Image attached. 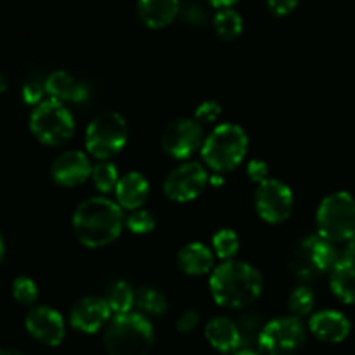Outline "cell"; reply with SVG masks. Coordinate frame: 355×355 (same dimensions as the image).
I'll list each match as a JSON object with an SVG mask.
<instances>
[{
  "instance_id": "1",
  "label": "cell",
  "mask_w": 355,
  "mask_h": 355,
  "mask_svg": "<svg viewBox=\"0 0 355 355\" xmlns=\"http://www.w3.org/2000/svg\"><path fill=\"white\" fill-rule=\"evenodd\" d=\"M123 224V208L104 194L82 201L71 218L73 234L80 245L89 250L104 248L116 241Z\"/></svg>"
},
{
  "instance_id": "2",
  "label": "cell",
  "mask_w": 355,
  "mask_h": 355,
  "mask_svg": "<svg viewBox=\"0 0 355 355\" xmlns=\"http://www.w3.org/2000/svg\"><path fill=\"white\" fill-rule=\"evenodd\" d=\"M211 298L217 305L231 311L245 309L259 300L263 290L262 274L243 260H222L210 272Z\"/></svg>"
},
{
  "instance_id": "3",
  "label": "cell",
  "mask_w": 355,
  "mask_h": 355,
  "mask_svg": "<svg viewBox=\"0 0 355 355\" xmlns=\"http://www.w3.org/2000/svg\"><path fill=\"white\" fill-rule=\"evenodd\" d=\"M103 343L107 355H149L155 347V328L144 314L113 315L106 324Z\"/></svg>"
},
{
  "instance_id": "4",
  "label": "cell",
  "mask_w": 355,
  "mask_h": 355,
  "mask_svg": "<svg viewBox=\"0 0 355 355\" xmlns=\"http://www.w3.org/2000/svg\"><path fill=\"white\" fill-rule=\"evenodd\" d=\"M248 144V134L241 125L220 123L205 137L201 158L215 173H229L246 158Z\"/></svg>"
},
{
  "instance_id": "5",
  "label": "cell",
  "mask_w": 355,
  "mask_h": 355,
  "mask_svg": "<svg viewBox=\"0 0 355 355\" xmlns=\"http://www.w3.org/2000/svg\"><path fill=\"white\" fill-rule=\"evenodd\" d=\"M30 130L40 144L59 148L75 135L76 123L64 103L55 99L42 101L30 114Z\"/></svg>"
},
{
  "instance_id": "6",
  "label": "cell",
  "mask_w": 355,
  "mask_h": 355,
  "mask_svg": "<svg viewBox=\"0 0 355 355\" xmlns=\"http://www.w3.org/2000/svg\"><path fill=\"white\" fill-rule=\"evenodd\" d=\"M318 232L331 243L349 241L355 234V198L336 191L321 201L315 214Z\"/></svg>"
},
{
  "instance_id": "7",
  "label": "cell",
  "mask_w": 355,
  "mask_h": 355,
  "mask_svg": "<svg viewBox=\"0 0 355 355\" xmlns=\"http://www.w3.org/2000/svg\"><path fill=\"white\" fill-rule=\"evenodd\" d=\"M128 142L127 120L116 111L97 114L85 130V149L90 156L103 162L123 151Z\"/></svg>"
},
{
  "instance_id": "8",
  "label": "cell",
  "mask_w": 355,
  "mask_h": 355,
  "mask_svg": "<svg viewBox=\"0 0 355 355\" xmlns=\"http://www.w3.org/2000/svg\"><path fill=\"white\" fill-rule=\"evenodd\" d=\"M338 260L335 243L322 238L321 234L307 236L298 243L290 267L295 276L302 281H314L322 274H328Z\"/></svg>"
},
{
  "instance_id": "9",
  "label": "cell",
  "mask_w": 355,
  "mask_h": 355,
  "mask_svg": "<svg viewBox=\"0 0 355 355\" xmlns=\"http://www.w3.org/2000/svg\"><path fill=\"white\" fill-rule=\"evenodd\" d=\"M307 342V328L297 315L267 322L259 335V345L267 355H291Z\"/></svg>"
},
{
  "instance_id": "10",
  "label": "cell",
  "mask_w": 355,
  "mask_h": 355,
  "mask_svg": "<svg viewBox=\"0 0 355 355\" xmlns=\"http://www.w3.org/2000/svg\"><path fill=\"white\" fill-rule=\"evenodd\" d=\"M295 196L288 184L279 179H266L257 184L255 210L263 222L270 225L284 224L293 214Z\"/></svg>"
},
{
  "instance_id": "11",
  "label": "cell",
  "mask_w": 355,
  "mask_h": 355,
  "mask_svg": "<svg viewBox=\"0 0 355 355\" xmlns=\"http://www.w3.org/2000/svg\"><path fill=\"white\" fill-rule=\"evenodd\" d=\"M210 182L207 168L198 162L179 165L168 173L163 184V194L173 203H189L203 194L205 187Z\"/></svg>"
},
{
  "instance_id": "12",
  "label": "cell",
  "mask_w": 355,
  "mask_h": 355,
  "mask_svg": "<svg viewBox=\"0 0 355 355\" xmlns=\"http://www.w3.org/2000/svg\"><path fill=\"white\" fill-rule=\"evenodd\" d=\"M203 141V125L196 118H177L163 132L162 149L173 159H189Z\"/></svg>"
},
{
  "instance_id": "13",
  "label": "cell",
  "mask_w": 355,
  "mask_h": 355,
  "mask_svg": "<svg viewBox=\"0 0 355 355\" xmlns=\"http://www.w3.org/2000/svg\"><path fill=\"white\" fill-rule=\"evenodd\" d=\"M24 328L42 345L59 347L64 342L66 322L61 312L49 305H33L24 318Z\"/></svg>"
},
{
  "instance_id": "14",
  "label": "cell",
  "mask_w": 355,
  "mask_h": 355,
  "mask_svg": "<svg viewBox=\"0 0 355 355\" xmlns=\"http://www.w3.org/2000/svg\"><path fill=\"white\" fill-rule=\"evenodd\" d=\"M111 312L106 298L83 297L75 302L69 311V324L73 329L85 335H94L110 322Z\"/></svg>"
},
{
  "instance_id": "15",
  "label": "cell",
  "mask_w": 355,
  "mask_h": 355,
  "mask_svg": "<svg viewBox=\"0 0 355 355\" xmlns=\"http://www.w3.org/2000/svg\"><path fill=\"white\" fill-rule=\"evenodd\" d=\"M92 163L89 156L78 149L64 151L54 159L51 166V177L61 187H78L92 177Z\"/></svg>"
},
{
  "instance_id": "16",
  "label": "cell",
  "mask_w": 355,
  "mask_h": 355,
  "mask_svg": "<svg viewBox=\"0 0 355 355\" xmlns=\"http://www.w3.org/2000/svg\"><path fill=\"white\" fill-rule=\"evenodd\" d=\"M309 331L324 343H342L343 340L349 338L352 322L343 312L326 309L312 314L309 321Z\"/></svg>"
},
{
  "instance_id": "17",
  "label": "cell",
  "mask_w": 355,
  "mask_h": 355,
  "mask_svg": "<svg viewBox=\"0 0 355 355\" xmlns=\"http://www.w3.org/2000/svg\"><path fill=\"white\" fill-rule=\"evenodd\" d=\"M207 342L220 354H234L243 343V333L232 319L218 315L210 319L205 328Z\"/></svg>"
},
{
  "instance_id": "18",
  "label": "cell",
  "mask_w": 355,
  "mask_h": 355,
  "mask_svg": "<svg viewBox=\"0 0 355 355\" xmlns=\"http://www.w3.org/2000/svg\"><path fill=\"white\" fill-rule=\"evenodd\" d=\"M215 253L201 241L184 245L177 253V266L187 276H205L215 269Z\"/></svg>"
},
{
  "instance_id": "19",
  "label": "cell",
  "mask_w": 355,
  "mask_h": 355,
  "mask_svg": "<svg viewBox=\"0 0 355 355\" xmlns=\"http://www.w3.org/2000/svg\"><path fill=\"white\" fill-rule=\"evenodd\" d=\"M149 193H151L149 180L141 172L125 173L123 177H120V180L116 184V189H114L116 203L123 210L130 211L142 208V205H146V201H148Z\"/></svg>"
},
{
  "instance_id": "20",
  "label": "cell",
  "mask_w": 355,
  "mask_h": 355,
  "mask_svg": "<svg viewBox=\"0 0 355 355\" xmlns=\"http://www.w3.org/2000/svg\"><path fill=\"white\" fill-rule=\"evenodd\" d=\"M44 83L47 96L61 103H83L89 97V89L85 83L62 69L51 73Z\"/></svg>"
},
{
  "instance_id": "21",
  "label": "cell",
  "mask_w": 355,
  "mask_h": 355,
  "mask_svg": "<svg viewBox=\"0 0 355 355\" xmlns=\"http://www.w3.org/2000/svg\"><path fill=\"white\" fill-rule=\"evenodd\" d=\"M329 288L342 304L355 305V257H338L329 270Z\"/></svg>"
},
{
  "instance_id": "22",
  "label": "cell",
  "mask_w": 355,
  "mask_h": 355,
  "mask_svg": "<svg viewBox=\"0 0 355 355\" xmlns=\"http://www.w3.org/2000/svg\"><path fill=\"white\" fill-rule=\"evenodd\" d=\"M179 0H139L137 12L142 23L151 30H163L179 14Z\"/></svg>"
},
{
  "instance_id": "23",
  "label": "cell",
  "mask_w": 355,
  "mask_h": 355,
  "mask_svg": "<svg viewBox=\"0 0 355 355\" xmlns=\"http://www.w3.org/2000/svg\"><path fill=\"white\" fill-rule=\"evenodd\" d=\"M135 293H137V291L134 290V286L123 279L111 284L110 290H107L106 293V302L107 305H110L113 315L132 312V307L135 305Z\"/></svg>"
},
{
  "instance_id": "24",
  "label": "cell",
  "mask_w": 355,
  "mask_h": 355,
  "mask_svg": "<svg viewBox=\"0 0 355 355\" xmlns=\"http://www.w3.org/2000/svg\"><path fill=\"white\" fill-rule=\"evenodd\" d=\"M214 30L222 40L231 42L241 37L243 33V17L238 10L232 7H225V9H218L217 14L214 16Z\"/></svg>"
},
{
  "instance_id": "25",
  "label": "cell",
  "mask_w": 355,
  "mask_h": 355,
  "mask_svg": "<svg viewBox=\"0 0 355 355\" xmlns=\"http://www.w3.org/2000/svg\"><path fill=\"white\" fill-rule=\"evenodd\" d=\"M135 305L141 309L142 314L155 315V318H159V315L165 314L168 311V302H166V297L156 288L142 286L141 290H137L135 293Z\"/></svg>"
},
{
  "instance_id": "26",
  "label": "cell",
  "mask_w": 355,
  "mask_h": 355,
  "mask_svg": "<svg viewBox=\"0 0 355 355\" xmlns=\"http://www.w3.org/2000/svg\"><path fill=\"white\" fill-rule=\"evenodd\" d=\"M239 246H241V241H239V236L234 229H218L211 238V250H214L215 257L220 260L236 259Z\"/></svg>"
},
{
  "instance_id": "27",
  "label": "cell",
  "mask_w": 355,
  "mask_h": 355,
  "mask_svg": "<svg viewBox=\"0 0 355 355\" xmlns=\"http://www.w3.org/2000/svg\"><path fill=\"white\" fill-rule=\"evenodd\" d=\"M90 179H92L96 189L106 196V194L114 193L118 180H120V173H118L114 163H111L110 159H103V162H99L92 168V177Z\"/></svg>"
},
{
  "instance_id": "28",
  "label": "cell",
  "mask_w": 355,
  "mask_h": 355,
  "mask_svg": "<svg viewBox=\"0 0 355 355\" xmlns=\"http://www.w3.org/2000/svg\"><path fill=\"white\" fill-rule=\"evenodd\" d=\"M315 305V293L309 286H297L290 293L288 298V307L290 312L297 318H305L314 311Z\"/></svg>"
},
{
  "instance_id": "29",
  "label": "cell",
  "mask_w": 355,
  "mask_h": 355,
  "mask_svg": "<svg viewBox=\"0 0 355 355\" xmlns=\"http://www.w3.org/2000/svg\"><path fill=\"white\" fill-rule=\"evenodd\" d=\"M125 227L132 232V234L144 236L149 234L156 229V217L149 210L144 208H137L132 210V214L125 218Z\"/></svg>"
},
{
  "instance_id": "30",
  "label": "cell",
  "mask_w": 355,
  "mask_h": 355,
  "mask_svg": "<svg viewBox=\"0 0 355 355\" xmlns=\"http://www.w3.org/2000/svg\"><path fill=\"white\" fill-rule=\"evenodd\" d=\"M12 298L19 305L31 307L38 300V286L31 277L17 276L12 281Z\"/></svg>"
},
{
  "instance_id": "31",
  "label": "cell",
  "mask_w": 355,
  "mask_h": 355,
  "mask_svg": "<svg viewBox=\"0 0 355 355\" xmlns=\"http://www.w3.org/2000/svg\"><path fill=\"white\" fill-rule=\"evenodd\" d=\"M220 114H222L220 103H217V101L214 99L203 101V103L196 107V111H194V118H196L201 125L215 123Z\"/></svg>"
},
{
  "instance_id": "32",
  "label": "cell",
  "mask_w": 355,
  "mask_h": 355,
  "mask_svg": "<svg viewBox=\"0 0 355 355\" xmlns=\"http://www.w3.org/2000/svg\"><path fill=\"white\" fill-rule=\"evenodd\" d=\"M45 83H40V82H28L26 85L23 87V90H21V97H23L24 104H28V106H37V104H40L42 101H44V96H45Z\"/></svg>"
},
{
  "instance_id": "33",
  "label": "cell",
  "mask_w": 355,
  "mask_h": 355,
  "mask_svg": "<svg viewBox=\"0 0 355 355\" xmlns=\"http://www.w3.org/2000/svg\"><path fill=\"white\" fill-rule=\"evenodd\" d=\"M246 173H248L252 182L260 184L266 179H269L270 170L263 159H252V162H248V166H246Z\"/></svg>"
},
{
  "instance_id": "34",
  "label": "cell",
  "mask_w": 355,
  "mask_h": 355,
  "mask_svg": "<svg viewBox=\"0 0 355 355\" xmlns=\"http://www.w3.org/2000/svg\"><path fill=\"white\" fill-rule=\"evenodd\" d=\"M201 315L198 311H186L179 319H177V331L179 333H191L200 326Z\"/></svg>"
},
{
  "instance_id": "35",
  "label": "cell",
  "mask_w": 355,
  "mask_h": 355,
  "mask_svg": "<svg viewBox=\"0 0 355 355\" xmlns=\"http://www.w3.org/2000/svg\"><path fill=\"white\" fill-rule=\"evenodd\" d=\"M298 6V0H267V7L274 16H288Z\"/></svg>"
},
{
  "instance_id": "36",
  "label": "cell",
  "mask_w": 355,
  "mask_h": 355,
  "mask_svg": "<svg viewBox=\"0 0 355 355\" xmlns=\"http://www.w3.org/2000/svg\"><path fill=\"white\" fill-rule=\"evenodd\" d=\"M215 9H225V7H232L234 3H238L239 0H208Z\"/></svg>"
},
{
  "instance_id": "37",
  "label": "cell",
  "mask_w": 355,
  "mask_h": 355,
  "mask_svg": "<svg viewBox=\"0 0 355 355\" xmlns=\"http://www.w3.org/2000/svg\"><path fill=\"white\" fill-rule=\"evenodd\" d=\"M0 355H23L17 349H10V347H0Z\"/></svg>"
},
{
  "instance_id": "38",
  "label": "cell",
  "mask_w": 355,
  "mask_h": 355,
  "mask_svg": "<svg viewBox=\"0 0 355 355\" xmlns=\"http://www.w3.org/2000/svg\"><path fill=\"white\" fill-rule=\"evenodd\" d=\"M347 253L355 257V234L349 239V241H347Z\"/></svg>"
},
{
  "instance_id": "39",
  "label": "cell",
  "mask_w": 355,
  "mask_h": 355,
  "mask_svg": "<svg viewBox=\"0 0 355 355\" xmlns=\"http://www.w3.org/2000/svg\"><path fill=\"white\" fill-rule=\"evenodd\" d=\"M6 90H7V80H6V76L0 73V94H3Z\"/></svg>"
},
{
  "instance_id": "40",
  "label": "cell",
  "mask_w": 355,
  "mask_h": 355,
  "mask_svg": "<svg viewBox=\"0 0 355 355\" xmlns=\"http://www.w3.org/2000/svg\"><path fill=\"white\" fill-rule=\"evenodd\" d=\"M3 255H6V241H3L2 234H0V262H2Z\"/></svg>"
},
{
  "instance_id": "41",
  "label": "cell",
  "mask_w": 355,
  "mask_h": 355,
  "mask_svg": "<svg viewBox=\"0 0 355 355\" xmlns=\"http://www.w3.org/2000/svg\"><path fill=\"white\" fill-rule=\"evenodd\" d=\"M234 355H260L259 352H255V350H239V352H234Z\"/></svg>"
}]
</instances>
